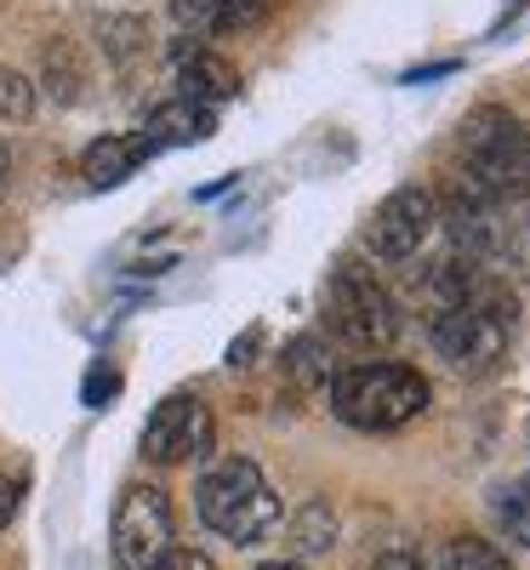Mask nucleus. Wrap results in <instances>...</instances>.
<instances>
[{
  "instance_id": "9",
  "label": "nucleus",
  "mask_w": 530,
  "mask_h": 570,
  "mask_svg": "<svg viewBox=\"0 0 530 570\" xmlns=\"http://www.w3.org/2000/svg\"><path fill=\"white\" fill-rule=\"evenodd\" d=\"M212 126H217V109H206L195 98H166L143 115L137 137L149 142V149H177V142H206Z\"/></svg>"
},
{
  "instance_id": "21",
  "label": "nucleus",
  "mask_w": 530,
  "mask_h": 570,
  "mask_svg": "<svg viewBox=\"0 0 530 570\" xmlns=\"http://www.w3.org/2000/svg\"><path fill=\"white\" fill-rule=\"evenodd\" d=\"M109 394H115V376H109V371H98V376L86 383V405H104Z\"/></svg>"
},
{
  "instance_id": "16",
  "label": "nucleus",
  "mask_w": 530,
  "mask_h": 570,
  "mask_svg": "<svg viewBox=\"0 0 530 570\" xmlns=\"http://www.w3.org/2000/svg\"><path fill=\"white\" fill-rule=\"evenodd\" d=\"M497 257L530 279V200H508L502 206V246H497Z\"/></svg>"
},
{
  "instance_id": "3",
  "label": "nucleus",
  "mask_w": 530,
  "mask_h": 570,
  "mask_svg": "<svg viewBox=\"0 0 530 570\" xmlns=\"http://www.w3.org/2000/svg\"><path fill=\"white\" fill-rule=\"evenodd\" d=\"M457 149H462V177L479 183L485 195H497V200L530 195V131L513 109L479 104L457 131Z\"/></svg>"
},
{
  "instance_id": "15",
  "label": "nucleus",
  "mask_w": 530,
  "mask_h": 570,
  "mask_svg": "<svg viewBox=\"0 0 530 570\" xmlns=\"http://www.w3.org/2000/svg\"><path fill=\"white\" fill-rule=\"evenodd\" d=\"M433 570H513V564H508V553H502L497 542H485V537H457V542L440 548V564H433Z\"/></svg>"
},
{
  "instance_id": "12",
  "label": "nucleus",
  "mask_w": 530,
  "mask_h": 570,
  "mask_svg": "<svg viewBox=\"0 0 530 570\" xmlns=\"http://www.w3.org/2000/svg\"><path fill=\"white\" fill-rule=\"evenodd\" d=\"M239 91V69L234 63H223L217 52H200L195 58H183L177 63V98H195V104H206V109H217V104H228Z\"/></svg>"
},
{
  "instance_id": "14",
  "label": "nucleus",
  "mask_w": 530,
  "mask_h": 570,
  "mask_svg": "<svg viewBox=\"0 0 530 570\" xmlns=\"http://www.w3.org/2000/svg\"><path fill=\"white\" fill-rule=\"evenodd\" d=\"M331 348L320 337H297L292 348H285V383H292V394H314L331 383Z\"/></svg>"
},
{
  "instance_id": "1",
  "label": "nucleus",
  "mask_w": 530,
  "mask_h": 570,
  "mask_svg": "<svg viewBox=\"0 0 530 570\" xmlns=\"http://www.w3.org/2000/svg\"><path fill=\"white\" fill-rule=\"evenodd\" d=\"M195 508H200V525L234 548H252L279 525V497L268 485V473L246 456L206 462L200 485H195Z\"/></svg>"
},
{
  "instance_id": "18",
  "label": "nucleus",
  "mask_w": 530,
  "mask_h": 570,
  "mask_svg": "<svg viewBox=\"0 0 530 570\" xmlns=\"http://www.w3.org/2000/svg\"><path fill=\"white\" fill-rule=\"evenodd\" d=\"M29 115H35V86H29V75H18V69L0 63V120L23 126Z\"/></svg>"
},
{
  "instance_id": "5",
  "label": "nucleus",
  "mask_w": 530,
  "mask_h": 570,
  "mask_svg": "<svg viewBox=\"0 0 530 570\" xmlns=\"http://www.w3.org/2000/svg\"><path fill=\"white\" fill-rule=\"evenodd\" d=\"M325 331L354 354H376L400 337V308L365 268H336L325 285Z\"/></svg>"
},
{
  "instance_id": "10",
  "label": "nucleus",
  "mask_w": 530,
  "mask_h": 570,
  "mask_svg": "<svg viewBox=\"0 0 530 570\" xmlns=\"http://www.w3.org/2000/svg\"><path fill=\"white\" fill-rule=\"evenodd\" d=\"M268 7H274V0H171V23L188 40H212V35L257 23Z\"/></svg>"
},
{
  "instance_id": "8",
  "label": "nucleus",
  "mask_w": 530,
  "mask_h": 570,
  "mask_svg": "<svg viewBox=\"0 0 530 570\" xmlns=\"http://www.w3.org/2000/svg\"><path fill=\"white\" fill-rule=\"evenodd\" d=\"M217 440V422L195 394H171L155 405L149 428H143V456L149 462H195Z\"/></svg>"
},
{
  "instance_id": "13",
  "label": "nucleus",
  "mask_w": 530,
  "mask_h": 570,
  "mask_svg": "<svg viewBox=\"0 0 530 570\" xmlns=\"http://www.w3.org/2000/svg\"><path fill=\"white\" fill-rule=\"evenodd\" d=\"M491 513H497L502 542L530 548V473H519V480H508V485L491 491Z\"/></svg>"
},
{
  "instance_id": "2",
  "label": "nucleus",
  "mask_w": 530,
  "mask_h": 570,
  "mask_svg": "<svg viewBox=\"0 0 530 570\" xmlns=\"http://www.w3.org/2000/svg\"><path fill=\"white\" fill-rule=\"evenodd\" d=\"M428 400H433L428 376L411 365H389V360L349 365L331 376V411L349 428H365V434H394V428L416 422Z\"/></svg>"
},
{
  "instance_id": "6",
  "label": "nucleus",
  "mask_w": 530,
  "mask_h": 570,
  "mask_svg": "<svg viewBox=\"0 0 530 570\" xmlns=\"http://www.w3.org/2000/svg\"><path fill=\"white\" fill-rule=\"evenodd\" d=\"M177 548L171 497L160 485H126L115 508V564L120 570H155Z\"/></svg>"
},
{
  "instance_id": "17",
  "label": "nucleus",
  "mask_w": 530,
  "mask_h": 570,
  "mask_svg": "<svg viewBox=\"0 0 530 570\" xmlns=\"http://www.w3.org/2000/svg\"><path fill=\"white\" fill-rule=\"evenodd\" d=\"M336 542V519H331V508L325 502H308L297 519H292V548L297 553H325Z\"/></svg>"
},
{
  "instance_id": "7",
  "label": "nucleus",
  "mask_w": 530,
  "mask_h": 570,
  "mask_svg": "<svg viewBox=\"0 0 530 570\" xmlns=\"http://www.w3.org/2000/svg\"><path fill=\"white\" fill-rule=\"evenodd\" d=\"M433 223H440V200L428 188H394L365 223V252H376L382 263H405L422 252Z\"/></svg>"
},
{
  "instance_id": "23",
  "label": "nucleus",
  "mask_w": 530,
  "mask_h": 570,
  "mask_svg": "<svg viewBox=\"0 0 530 570\" xmlns=\"http://www.w3.org/2000/svg\"><path fill=\"white\" fill-rule=\"evenodd\" d=\"M252 348H257V331H246V337H239V343L228 348V365H246V360H252Z\"/></svg>"
},
{
  "instance_id": "26",
  "label": "nucleus",
  "mask_w": 530,
  "mask_h": 570,
  "mask_svg": "<svg viewBox=\"0 0 530 570\" xmlns=\"http://www.w3.org/2000/svg\"><path fill=\"white\" fill-rule=\"evenodd\" d=\"M519 7H524V0H508V12H519ZM508 12H502V18H508Z\"/></svg>"
},
{
  "instance_id": "20",
  "label": "nucleus",
  "mask_w": 530,
  "mask_h": 570,
  "mask_svg": "<svg viewBox=\"0 0 530 570\" xmlns=\"http://www.w3.org/2000/svg\"><path fill=\"white\" fill-rule=\"evenodd\" d=\"M18 497H23L18 480H0V531H7V519L18 513Z\"/></svg>"
},
{
  "instance_id": "22",
  "label": "nucleus",
  "mask_w": 530,
  "mask_h": 570,
  "mask_svg": "<svg viewBox=\"0 0 530 570\" xmlns=\"http://www.w3.org/2000/svg\"><path fill=\"white\" fill-rule=\"evenodd\" d=\"M371 570H422V559H411V553H382Z\"/></svg>"
},
{
  "instance_id": "24",
  "label": "nucleus",
  "mask_w": 530,
  "mask_h": 570,
  "mask_svg": "<svg viewBox=\"0 0 530 570\" xmlns=\"http://www.w3.org/2000/svg\"><path fill=\"white\" fill-rule=\"evenodd\" d=\"M7 183H12V149L0 142V188H7Z\"/></svg>"
},
{
  "instance_id": "11",
  "label": "nucleus",
  "mask_w": 530,
  "mask_h": 570,
  "mask_svg": "<svg viewBox=\"0 0 530 570\" xmlns=\"http://www.w3.org/2000/svg\"><path fill=\"white\" fill-rule=\"evenodd\" d=\"M149 155H155V149H149V142H143L137 131H109V137H98V142L86 149L80 171H86L91 188H115V183H126Z\"/></svg>"
},
{
  "instance_id": "25",
  "label": "nucleus",
  "mask_w": 530,
  "mask_h": 570,
  "mask_svg": "<svg viewBox=\"0 0 530 570\" xmlns=\"http://www.w3.org/2000/svg\"><path fill=\"white\" fill-rule=\"evenodd\" d=\"M257 570H303V564H292V559H274V564H257Z\"/></svg>"
},
{
  "instance_id": "4",
  "label": "nucleus",
  "mask_w": 530,
  "mask_h": 570,
  "mask_svg": "<svg viewBox=\"0 0 530 570\" xmlns=\"http://www.w3.org/2000/svg\"><path fill=\"white\" fill-rule=\"evenodd\" d=\"M513 325H519V314H513L508 292H502V285H485V292H473L468 303L433 314L428 337H433V348H440V360L451 371L485 376V371L502 365V354L513 343Z\"/></svg>"
},
{
  "instance_id": "19",
  "label": "nucleus",
  "mask_w": 530,
  "mask_h": 570,
  "mask_svg": "<svg viewBox=\"0 0 530 570\" xmlns=\"http://www.w3.org/2000/svg\"><path fill=\"white\" fill-rule=\"evenodd\" d=\"M155 570H212V559H206V553H195V548H171Z\"/></svg>"
}]
</instances>
